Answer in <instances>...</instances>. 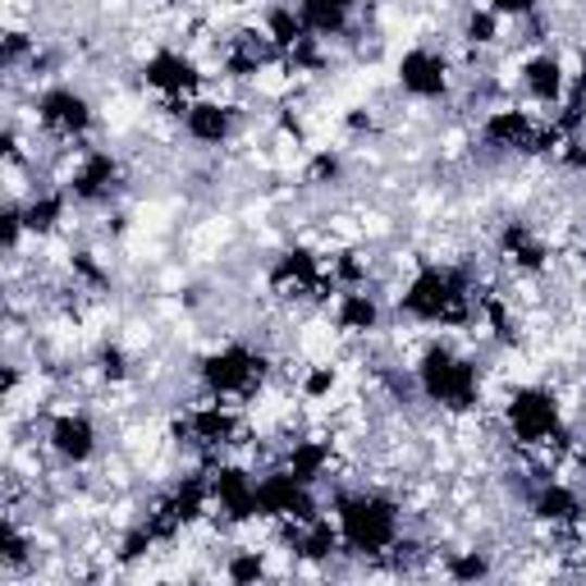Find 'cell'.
Wrapping results in <instances>:
<instances>
[{"label": "cell", "mask_w": 586, "mask_h": 586, "mask_svg": "<svg viewBox=\"0 0 586 586\" xmlns=\"http://www.w3.org/2000/svg\"><path fill=\"white\" fill-rule=\"evenodd\" d=\"M60 215H64V198H60V192H41V198H33L24 207V225L33 234H47V229L60 225Z\"/></svg>", "instance_id": "obj_27"}, {"label": "cell", "mask_w": 586, "mask_h": 586, "mask_svg": "<svg viewBox=\"0 0 586 586\" xmlns=\"http://www.w3.org/2000/svg\"><path fill=\"white\" fill-rule=\"evenodd\" d=\"M147 83L151 88H161L165 97H188V92H198V70H192V60H184V55H175V51H161V55H151L147 60Z\"/></svg>", "instance_id": "obj_12"}, {"label": "cell", "mask_w": 586, "mask_h": 586, "mask_svg": "<svg viewBox=\"0 0 586 586\" xmlns=\"http://www.w3.org/2000/svg\"><path fill=\"white\" fill-rule=\"evenodd\" d=\"M124 353L120 349H101V376H111V381H124Z\"/></svg>", "instance_id": "obj_32"}, {"label": "cell", "mask_w": 586, "mask_h": 586, "mask_svg": "<svg viewBox=\"0 0 586 586\" xmlns=\"http://www.w3.org/2000/svg\"><path fill=\"white\" fill-rule=\"evenodd\" d=\"M207 499H211V482H207V476H188V482L170 495V509H175V518L188 527V523H198V518H202Z\"/></svg>", "instance_id": "obj_18"}, {"label": "cell", "mask_w": 586, "mask_h": 586, "mask_svg": "<svg viewBox=\"0 0 586 586\" xmlns=\"http://www.w3.org/2000/svg\"><path fill=\"white\" fill-rule=\"evenodd\" d=\"M188 138H198V142H211V147H221L229 138V111L225 105H215V101H198V105H188Z\"/></svg>", "instance_id": "obj_15"}, {"label": "cell", "mask_w": 586, "mask_h": 586, "mask_svg": "<svg viewBox=\"0 0 586 586\" xmlns=\"http://www.w3.org/2000/svg\"><path fill=\"white\" fill-rule=\"evenodd\" d=\"M271 51H279L271 37H252V33H244V37L234 41V51H229V70H234V74H257V64H266Z\"/></svg>", "instance_id": "obj_22"}, {"label": "cell", "mask_w": 586, "mask_h": 586, "mask_svg": "<svg viewBox=\"0 0 586 586\" xmlns=\"http://www.w3.org/2000/svg\"><path fill=\"white\" fill-rule=\"evenodd\" d=\"M298 14H302V24H308V33L335 37L349 24V0H298Z\"/></svg>", "instance_id": "obj_16"}, {"label": "cell", "mask_w": 586, "mask_h": 586, "mask_svg": "<svg viewBox=\"0 0 586 586\" xmlns=\"http://www.w3.org/2000/svg\"><path fill=\"white\" fill-rule=\"evenodd\" d=\"M399 83H403V92H412V97H445V88H449V64H445V55H436V51H408L403 60H399Z\"/></svg>", "instance_id": "obj_9"}, {"label": "cell", "mask_w": 586, "mask_h": 586, "mask_svg": "<svg viewBox=\"0 0 586 586\" xmlns=\"http://www.w3.org/2000/svg\"><path fill=\"white\" fill-rule=\"evenodd\" d=\"M486 142L509 151H546L554 142V128H540L527 111H495L486 120Z\"/></svg>", "instance_id": "obj_7"}, {"label": "cell", "mask_w": 586, "mask_h": 586, "mask_svg": "<svg viewBox=\"0 0 586 586\" xmlns=\"http://www.w3.org/2000/svg\"><path fill=\"white\" fill-rule=\"evenodd\" d=\"M467 41H476V47L495 41V10H476V14L467 18Z\"/></svg>", "instance_id": "obj_30"}, {"label": "cell", "mask_w": 586, "mask_h": 586, "mask_svg": "<svg viewBox=\"0 0 586 586\" xmlns=\"http://www.w3.org/2000/svg\"><path fill=\"white\" fill-rule=\"evenodd\" d=\"M509 426L523 445H546L559 436V403L550 389H518L509 399Z\"/></svg>", "instance_id": "obj_5"}, {"label": "cell", "mask_w": 586, "mask_h": 586, "mask_svg": "<svg viewBox=\"0 0 586 586\" xmlns=\"http://www.w3.org/2000/svg\"><path fill=\"white\" fill-rule=\"evenodd\" d=\"M325 463H331V445H325V440H302V445H294L285 472H294L302 486H312Z\"/></svg>", "instance_id": "obj_21"}, {"label": "cell", "mask_w": 586, "mask_h": 586, "mask_svg": "<svg viewBox=\"0 0 586 586\" xmlns=\"http://www.w3.org/2000/svg\"><path fill=\"white\" fill-rule=\"evenodd\" d=\"M376 321H381V312L366 294H344L339 298V325L344 331H376Z\"/></svg>", "instance_id": "obj_25"}, {"label": "cell", "mask_w": 586, "mask_h": 586, "mask_svg": "<svg viewBox=\"0 0 586 586\" xmlns=\"http://www.w3.org/2000/svg\"><path fill=\"white\" fill-rule=\"evenodd\" d=\"M266 37L275 41L279 51H294L302 37H308V24H302V14H294V10H271V18H266Z\"/></svg>", "instance_id": "obj_26"}, {"label": "cell", "mask_w": 586, "mask_h": 586, "mask_svg": "<svg viewBox=\"0 0 586 586\" xmlns=\"http://www.w3.org/2000/svg\"><path fill=\"white\" fill-rule=\"evenodd\" d=\"M449 573L459 577V582H472V577H486V573H490V563H486V554H476V550H472V554H459V559H453V563H449Z\"/></svg>", "instance_id": "obj_28"}, {"label": "cell", "mask_w": 586, "mask_h": 586, "mask_svg": "<svg viewBox=\"0 0 586 586\" xmlns=\"http://www.w3.org/2000/svg\"><path fill=\"white\" fill-rule=\"evenodd\" d=\"M339 536L353 554H385L399 540V509L385 495H344Z\"/></svg>", "instance_id": "obj_1"}, {"label": "cell", "mask_w": 586, "mask_h": 586, "mask_svg": "<svg viewBox=\"0 0 586 586\" xmlns=\"http://www.w3.org/2000/svg\"><path fill=\"white\" fill-rule=\"evenodd\" d=\"M202 376H207V389H211L215 399H225V395H252V385H262V376H266V358L244 349V344H234V349H221L215 358H207Z\"/></svg>", "instance_id": "obj_4"}, {"label": "cell", "mask_w": 586, "mask_h": 586, "mask_svg": "<svg viewBox=\"0 0 586 586\" xmlns=\"http://www.w3.org/2000/svg\"><path fill=\"white\" fill-rule=\"evenodd\" d=\"M312 175H316V179H335V175H339V161H335V157H316Z\"/></svg>", "instance_id": "obj_37"}, {"label": "cell", "mask_w": 586, "mask_h": 586, "mask_svg": "<svg viewBox=\"0 0 586 586\" xmlns=\"http://www.w3.org/2000/svg\"><path fill=\"white\" fill-rule=\"evenodd\" d=\"M229 577H234V582H257V577H266L262 554H238V559L229 563Z\"/></svg>", "instance_id": "obj_31"}, {"label": "cell", "mask_w": 586, "mask_h": 586, "mask_svg": "<svg viewBox=\"0 0 586 586\" xmlns=\"http://www.w3.org/2000/svg\"><path fill=\"white\" fill-rule=\"evenodd\" d=\"M37 120L47 124L51 134H60V138H74V134H83V128L92 124V111H88V101H83L78 92H70V88H55V92L41 97V105H37Z\"/></svg>", "instance_id": "obj_10"}, {"label": "cell", "mask_w": 586, "mask_h": 586, "mask_svg": "<svg viewBox=\"0 0 586 586\" xmlns=\"http://www.w3.org/2000/svg\"><path fill=\"white\" fill-rule=\"evenodd\" d=\"M536 513L540 518H550V523H573V518L582 513V504H577V495L569 490V486H540V495H536Z\"/></svg>", "instance_id": "obj_23"}, {"label": "cell", "mask_w": 586, "mask_h": 586, "mask_svg": "<svg viewBox=\"0 0 586 586\" xmlns=\"http://www.w3.org/2000/svg\"><path fill=\"white\" fill-rule=\"evenodd\" d=\"M331 385H335V372H331V366H321V372H312V376H308V395L316 399V395H325Z\"/></svg>", "instance_id": "obj_35"}, {"label": "cell", "mask_w": 586, "mask_h": 586, "mask_svg": "<svg viewBox=\"0 0 586 586\" xmlns=\"http://www.w3.org/2000/svg\"><path fill=\"white\" fill-rule=\"evenodd\" d=\"M0 546H5V550H0V559H5V563H24L28 559V540L18 536L14 523H5V532H0Z\"/></svg>", "instance_id": "obj_29"}, {"label": "cell", "mask_w": 586, "mask_h": 586, "mask_svg": "<svg viewBox=\"0 0 586 586\" xmlns=\"http://www.w3.org/2000/svg\"><path fill=\"white\" fill-rule=\"evenodd\" d=\"M211 499L221 504L225 518H234V523H248V518L262 513V504H257V482L244 472V467H221L211 476Z\"/></svg>", "instance_id": "obj_8"}, {"label": "cell", "mask_w": 586, "mask_h": 586, "mask_svg": "<svg viewBox=\"0 0 586 586\" xmlns=\"http://www.w3.org/2000/svg\"><path fill=\"white\" fill-rule=\"evenodd\" d=\"M188 431H192V440H198V445H229L234 440V417H229L221 403H211V408L192 412Z\"/></svg>", "instance_id": "obj_17"}, {"label": "cell", "mask_w": 586, "mask_h": 586, "mask_svg": "<svg viewBox=\"0 0 586 586\" xmlns=\"http://www.w3.org/2000/svg\"><path fill=\"white\" fill-rule=\"evenodd\" d=\"M115 179H120V165H115V157L111 151H88L83 157V165L74 170V198H83V202H97V198H105V192L115 188Z\"/></svg>", "instance_id": "obj_14"}, {"label": "cell", "mask_w": 586, "mask_h": 586, "mask_svg": "<svg viewBox=\"0 0 586 586\" xmlns=\"http://www.w3.org/2000/svg\"><path fill=\"white\" fill-rule=\"evenodd\" d=\"M504 252L513 257L518 266H527V271H536V266H546V248H540V238L523 225V221H513L509 229H504Z\"/></svg>", "instance_id": "obj_19"}, {"label": "cell", "mask_w": 586, "mask_h": 586, "mask_svg": "<svg viewBox=\"0 0 586 586\" xmlns=\"http://www.w3.org/2000/svg\"><path fill=\"white\" fill-rule=\"evenodd\" d=\"M335 546H339V527L321 523V518H316V523H308V532H302V536H294V550L302 559H331Z\"/></svg>", "instance_id": "obj_24"}, {"label": "cell", "mask_w": 586, "mask_h": 586, "mask_svg": "<svg viewBox=\"0 0 586 586\" xmlns=\"http://www.w3.org/2000/svg\"><path fill=\"white\" fill-rule=\"evenodd\" d=\"M51 445H55L60 459L88 463L97 453V426L88 417H78V412H64V417L51 422Z\"/></svg>", "instance_id": "obj_13"}, {"label": "cell", "mask_w": 586, "mask_h": 586, "mask_svg": "<svg viewBox=\"0 0 586 586\" xmlns=\"http://www.w3.org/2000/svg\"><path fill=\"white\" fill-rule=\"evenodd\" d=\"M403 312L417 321H431V325H463L467 321V279L453 271H440V266H426L408 285Z\"/></svg>", "instance_id": "obj_2"}, {"label": "cell", "mask_w": 586, "mask_h": 586, "mask_svg": "<svg viewBox=\"0 0 586 586\" xmlns=\"http://www.w3.org/2000/svg\"><path fill=\"white\" fill-rule=\"evenodd\" d=\"M417 381H422V395L431 403H445V408H472L476 403V366L449 349H426V358L417 362Z\"/></svg>", "instance_id": "obj_3"}, {"label": "cell", "mask_w": 586, "mask_h": 586, "mask_svg": "<svg viewBox=\"0 0 586 586\" xmlns=\"http://www.w3.org/2000/svg\"><path fill=\"white\" fill-rule=\"evenodd\" d=\"M24 51H28V37H24V33H10V41H5V64H14Z\"/></svg>", "instance_id": "obj_36"}, {"label": "cell", "mask_w": 586, "mask_h": 586, "mask_svg": "<svg viewBox=\"0 0 586 586\" xmlns=\"http://www.w3.org/2000/svg\"><path fill=\"white\" fill-rule=\"evenodd\" d=\"M275 289H285V294H312V298H325V289H331V279L321 275L316 266V257L312 252H285L279 257V266H275Z\"/></svg>", "instance_id": "obj_11"}, {"label": "cell", "mask_w": 586, "mask_h": 586, "mask_svg": "<svg viewBox=\"0 0 586 586\" xmlns=\"http://www.w3.org/2000/svg\"><path fill=\"white\" fill-rule=\"evenodd\" d=\"M28 225H24V211H5V248L14 252V244H18V234H24Z\"/></svg>", "instance_id": "obj_33"}, {"label": "cell", "mask_w": 586, "mask_h": 586, "mask_svg": "<svg viewBox=\"0 0 586 586\" xmlns=\"http://www.w3.org/2000/svg\"><path fill=\"white\" fill-rule=\"evenodd\" d=\"M262 518H289V523H316V499L294 472H271L257 482Z\"/></svg>", "instance_id": "obj_6"}, {"label": "cell", "mask_w": 586, "mask_h": 586, "mask_svg": "<svg viewBox=\"0 0 586 586\" xmlns=\"http://www.w3.org/2000/svg\"><path fill=\"white\" fill-rule=\"evenodd\" d=\"M490 10L495 14H532L536 0H490Z\"/></svg>", "instance_id": "obj_34"}, {"label": "cell", "mask_w": 586, "mask_h": 586, "mask_svg": "<svg viewBox=\"0 0 586 586\" xmlns=\"http://www.w3.org/2000/svg\"><path fill=\"white\" fill-rule=\"evenodd\" d=\"M527 92L536 101H559L563 92V70H559V60L554 55H536L527 64Z\"/></svg>", "instance_id": "obj_20"}]
</instances>
